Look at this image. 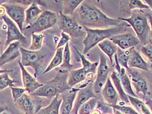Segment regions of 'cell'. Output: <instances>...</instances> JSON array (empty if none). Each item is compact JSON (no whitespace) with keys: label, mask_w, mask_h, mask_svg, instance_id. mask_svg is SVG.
<instances>
[{"label":"cell","mask_w":152,"mask_h":114,"mask_svg":"<svg viewBox=\"0 0 152 114\" xmlns=\"http://www.w3.org/2000/svg\"><path fill=\"white\" fill-rule=\"evenodd\" d=\"M12 3H16L18 5H31L34 2V1L33 0H12V1H10Z\"/></svg>","instance_id":"obj_40"},{"label":"cell","mask_w":152,"mask_h":114,"mask_svg":"<svg viewBox=\"0 0 152 114\" xmlns=\"http://www.w3.org/2000/svg\"><path fill=\"white\" fill-rule=\"evenodd\" d=\"M128 95V94H127ZM129 100L130 103L132 104L137 112L139 114H152L149 107L146 104L144 101L137 97H133L130 95H128Z\"/></svg>","instance_id":"obj_28"},{"label":"cell","mask_w":152,"mask_h":114,"mask_svg":"<svg viewBox=\"0 0 152 114\" xmlns=\"http://www.w3.org/2000/svg\"><path fill=\"white\" fill-rule=\"evenodd\" d=\"M18 65L22 72V78L23 85L27 92L31 94L34 93L36 90L43 86V84H41L36 80L35 78L33 77L26 70L25 67L23 66L20 61H18Z\"/></svg>","instance_id":"obj_17"},{"label":"cell","mask_w":152,"mask_h":114,"mask_svg":"<svg viewBox=\"0 0 152 114\" xmlns=\"http://www.w3.org/2000/svg\"><path fill=\"white\" fill-rule=\"evenodd\" d=\"M31 38V44L28 48V50L31 51L41 50L42 48L44 35L41 33H32Z\"/></svg>","instance_id":"obj_32"},{"label":"cell","mask_w":152,"mask_h":114,"mask_svg":"<svg viewBox=\"0 0 152 114\" xmlns=\"http://www.w3.org/2000/svg\"><path fill=\"white\" fill-rule=\"evenodd\" d=\"M128 73H129L131 76V84H133L136 93L137 94L141 93L144 99L148 92V85L146 80L138 70L131 68Z\"/></svg>","instance_id":"obj_16"},{"label":"cell","mask_w":152,"mask_h":114,"mask_svg":"<svg viewBox=\"0 0 152 114\" xmlns=\"http://www.w3.org/2000/svg\"><path fill=\"white\" fill-rule=\"evenodd\" d=\"M59 29L71 36V37L80 38L86 36L87 33L84 28L82 26L74 16L65 15L61 12L59 15L58 24Z\"/></svg>","instance_id":"obj_7"},{"label":"cell","mask_w":152,"mask_h":114,"mask_svg":"<svg viewBox=\"0 0 152 114\" xmlns=\"http://www.w3.org/2000/svg\"><path fill=\"white\" fill-rule=\"evenodd\" d=\"M64 51V48L63 47L59 48L56 50L54 57H53L52 60L50 61V63H49L47 68H45V70H44L43 73L42 74H44L45 73H48L49 71L54 69V68H55L56 67L59 66V65H61V63H63Z\"/></svg>","instance_id":"obj_30"},{"label":"cell","mask_w":152,"mask_h":114,"mask_svg":"<svg viewBox=\"0 0 152 114\" xmlns=\"http://www.w3.org/2000/svg\"><path fill=\"white\" fill-rule=\"evenodd\" d=\"M118 19L128 23L133 28L137 37L143 46L150 44L151 27L148 16L142 10H133L131 11L130 17L119 18Z\"/></svg>","instance_id":"obj_4"},{"label":"cell","mask_w":152,"mask_h":114,"mask_svg":"<svg viewBox=\"0 0 152 114\" xmlns=\"http://www.w3.org/2000/svg\"><path fill=\"white\" fill-rule=\"evenodd\" d=\"M144 100V102L146 103V105L148 106V107H149L151 112L152 113V99H150V98L147 97V96L144 98V99H143Z\"/></svg>","instance_id":"obj_42"},{"label":"cell","mask_w":152,"mask_h":114,"mask_svg":"<svg viewBox=\"0 0 152 114\" xmlns=\"http://www.w3.org/2000/svg\"><path fill=\"white\" fill-rule=\"evenodd\" d=\"M35 100L28 93H24L15 102L17 109L24 114H36L42 107L41 104H36Z\"/></svg>","instance_id":"obj_11"},{"label":"cell","mask_w":152,"mask_h":114,"mask_svg":"<svg viewBox=\"0 0 152 114\" xmlns=\"http://www.w3.org/2000/svg\"><path fill=\"white\" fill-rule=\"evenodd\" d=\"M113 111H114V114H123L120 112V111H119L116 109L113 108Z\"/></svg>","instance_id":"obj_45"},{"label":"cell","mask_w":152,"mask_h":114,"mask_svg":"<svg viewBox=\"0 0 152 114\" xmlns=\"http://www.w3.org/2000/svg\"><path fill=\"white\" fill-rule=\"evenodd\" d=\"M93 98L97 97L94 89L93 82H91L87 86L82 88L78 92L71 114H78V110L80 107L84 103Z\"/></svg>","instance_id":"obj_12"},{"label":"cell","mask_w":152,"mask_h":114,"mask_svg":"<svg viewBox=\"0 0 152 114\" xmlns=\"http://www.w3.org/2000/svg\"><path fill=\"white\" fill-rule=\"evenodd\" d=\"M70 39H71L70 35H68L67 33H65V32L62 31L61 32V38H60V40H59L57 46H56V50L59 48L63 47L64 45L67 44L69 42V41H70Z\"/></svg>","instance_id":"obj_39"},{"label":"cell","mask_w":152,"mask_h":114,"mask_svg":"<svg viewBox=\"0 0 152 114\" xmlns=\"http://www.w3.org/2000/svg\"><path fill=\"white\" fill-rule=\"evenodd\" d=\"M98 46L108 57L112 66H114L113 57L114 55L117 53L118 46L115 45L113 42H112L109 39H105L104 41L98 44Z\"/></svg>","instance_id":"obj_22"},{"label":"cell","mask_w":152,"mask_h":114,"mask_svg":"<svg viewBox=\"0 0 152 114\" xmlns=\"http://www.w3.org/2000/svg\"><path fill=\"white\" fill-rule=\"evenodd\" d=\"M141 52L145 57H146L148 61H149V68L152 69V45L149 44L147 45H144L142 46Z\"/></svg>","instance_id":"obj_36"},{"label":"cell","mask_w":152,"mask_h":114,"mask_svg":"<svg viewBox=\"0 0 152 114\" xmlns=\"http://www.w3.org/2000/svg\"><path fill=\"white\" fill-rule=\"evenodd\" d=\"M8 73L9 72H7L5 73H1V75H0V89H1V91L5 89L7 87H15V84L17 82V81L10 78Z\"/></svg>","instance_id":"obj_35"},{"label":"cell","mask_w":152,"mask_h":114,"mask_svg":"<svg viewBox=\"0 0 152 114\" xmlns=\"http://www.w3.org/2000/svg\"><path fill=\"white\" fill-rule=\"evenodd\" d=\"M110 72V68L107 64V60L104 55H100L99 65L97 68L96 79L94 84V89L95 93H100L103 89L104 85L107 81Z\"/></svg>","instance_id":"obj_10"},{"label":"cell","mask_w":152,"mask_h":114,"mask_svg":"<svg viewBox=\"0 0 152 114\" xmlns=\"http://www.w3.org/2000/svg\"><path fill=\"white\" fill-rule=\"evenodd\" d=\"M146 14L148 16V20H149V23H150V27H151V34H150V44L152 45V13L148 12H146Z\"/></svg>","instance_id":"obj_41"},{"label":"cell","mask_w":152,"mask_h":114,"mask_svg":"<svg viewBox=\"0 0 152 114\" xmlns=\"http://www.w3.org/2000/svg\"><path fill=\"white\" fill-rule=\"evenodd\" d=\"M118 73L119 76H120L121 86L123 87V89L126 94L131 97L138 98L136 93H134L133 88H132L131 81L128 75L127 74L126 72H125V68L121 67V70L120 72H118Z\"/></svg>","instance_id":"obj_25"},{"label":"cell","mask_w":152,"mask_h":114,"mask_svg":"<svg viewBox=\"0 0 152 114\" xmlns=\"http://www.w3.org/2000/svg\"><path fill=\"white\" fill-rule=\"evenodd\" d=\"M1 7L5 9L7 15L12 21H15L18 26L20 30L23 33V25L26 21L25 7L12 3L10 1H5L1 3Z\"/></svg>","instance_id":"obj_8"},{"label":"cell","mask_w":152,"mask_h":114,"mask_svg":"<svg viewBox=\"0 0 152 114\" xmlns=\"http://www.w3.org/2000/svg\"><path fill=\"white\" fill-rule=\"evenodd\" d=\"M130 27L131 25L128 23L124 21L120 25L107 29H90L84 27L87 35L82 41L84 46L82 54H87L91 49L105 39H109L113 36L125 33Z\"/></svg>","instance_id":"obj_2"},{"label":"cell","mask_w":152,"mask_h":114,"mask_svg":"<svg viewBox=\"0 0 152 114\" xmlns=\"http://www.w3.org/2000/svg\"><path fill=\"white\" fill-rule=\"evenodd\" d=\"M91 114H102V113L100 112L99 110L98 109H95L93 112H91Z\"/></svg>","instance_id":"obj_44"},{"label":"cell","mask_w":152,"mask_h":114,"mask_svg":"<svg viewBox=\"0 0 152 114\" xmlns=\"http://www.w3.org/2000/svg\"><path fill=\"white\" fill-rule=\"evenodd\" d=\"M73 65L71 63V52L69 48V42L65 45L64 51V58H63V63L60 66V69L70 71Z\"/></svg>","instance_id":"obj_34"},{"label":"cell","mask_w":152,"mask_h":114,"mask_svg":"<svg viewBox=\"0 0 152 114\" xmlns=\"http://www.w3.org/2000/svg\"><path fill=\"white\" fill-rule=\"evenodd\" d=\"M82 26L90 29H107L120 25L123 21L108 17L97 7L84 1L77 9Z\"/></svg>","instance_id":"obj_1"},{"label":"cell","mask_w":152,"mask_h":114,"mask_svg":"<svg viewBox=\"0 0 152 114\" xmlns=\"http://www.w3.org/2000/svg\"><path fill=\"white\" fill-rule=\"evenodd\" d=\"M11 89L12 91V95L13 102H14V103L25 93L26 91H27L25 88L16 87H11Z\"/></svg>","instance_id":"obj_37"},{"label":"cell","mask_w":152,"mask_h":114,"mask_svg":"<svg viewBox=\"0 0 152 114\" xmlns=\"http://www.w3.org/2000/svg\"><path fill=\"white\" fill-rule=\"evenodd\" d=\"M113 108L116 109L123 113V114H139L136 110L133 109L131 106H121V105H115L112 106Z\"/></svg>","instance_id":"obj_38"},{"label":"cell","mask_w":152,"mask_h":114,"mask_svg":"<svg viewBox=\"0 0 152 114\" xmlns=\"http://www.w3.org/2000/svg\"><path fill=\"white\" fill-rule=\"evenodd\" d=\"M84 1L82 0H65L62 1V10L63 14L68 16H72L73 12L81 5Z\"/></svg>","instance_id":"obj_29"},{"label":"cell","mask_w":152,"mask_h":114,"mask_svg":"<svg viewBox=\"0 0 152 114\" xmlns=\"http://www.w3.org/2000/svg\"><path fill=\"white\" fill-rule=\"evenodd\" d=\"M128 66L130 68H136L145 71L149 70V65L134 48H131V54L129 60L128 62Z\"/></svg>","instance_id":"obj_21"},{"label":"cell","mask_w":152,"mask_h":114,"mask_svg":"<svg viewBox=\"0 0 152 114\" xmlns=\"http://www.w3.org/2000/svg\"><path fill=\"white\" fill-rule=\"evenodd\" d=\"M20 62L23 66L30 67L34 70V77L37 78L45 68L47 62L52 57V52L42 48L39 51H31L21 47Z\"/></svg>","instance_id":"obj_5"},{"label":"cell","mask_w":152,"mask_h":114,"mask_svg":"<svg viewBox=\"0 0 152 114\" xmlns=\"http://www.w3.org/2000/svg\"><path fill=\"white\" fill-rule=\"evenodd\" d=\"M96 79V78L91 76L86 70L83 67L77 70H72L69 72L67 83L69 86L71 88L73 87L75 85L87 80L88 84L93 82L94 80Z\"/></svg>","instance_id":"obj_15"},{"label":"cell","mask_w":152,"mask_h":114,"mask_svg":"<svg viewBox=\"0 0 152 114\" xmlns=\"http://www.w3.org/2000/svg\"><path fill=\"white\" fill-rule=\"evenodd\" d=\"M97 98H93L84 103L78 110V114H91L98 104Z\"/></svg>","instance_id":"obj_33"},{"label":"cell","mask_w":152,"mask_h":114,"mask_svg":"<svg viewBox=\"0 0 152 114\" xmlns=\"http://www.w3.org/2000/svg\"><path fill=\"white\" fill-rule=\"evenodd\" d=\"M101 94L106 102L111 106L117 105L119 100L120 99L118 91L112 84L110 78H108L107 83L101 91Z\"/></svg>","instance_id":"obj_19"},{"label":"cell","mask_w":152,"mask_h":114,"mask_svg":"<svg viewBox=\"0 0 152 114\" xmlns=\"http://www.w3.org/2000/svg\"><path fill=\"white\" fill-rule=\"evenodd\" d=\"M59 16L56 12L48 10H44L35 22L31 25L26 26L23 29L24 31H31L32 33H41L46 29L54 28L58 24Z\"/></svg>","instance_id":"obj_6"},{"label":"cell","mask_w":152,"mask_h":114,"mask_svg":"<svg viewBox=\"0 0 152 114\" xmlns=\"http://www.w3.org/2000/svg\"><path fill=\"white\" fill-rule=\"evenodd\" d=\"M38 5L47 7V3L44 1H34L26 11L25 24L27 26L31 25L33 23L37 20L39 16L43 12V10L39 8Z\"/></svg>","instance_id":"obj_20"},{"label":"cell","mask_w":152,"mask_h":114,"mask_svg":"<svg viewBox=\"0 0 152 114\" xmlns=\"http://www.w3.org/2000/svg\"><path fill=\"white\" fill-rule=\"evenodd\" d=\"M121 9L125 12L131 11L133 9H150L149 6L143 3L139 0H129V1H121Z\"/></svg>","instance_id":"obj_26"},{"label":"cell","mask_w":152,"mask_h":114,"mask_svg":"<svg viewBox=\"0 0 152 114\" xmlns=\"http://www.w3.org/2000/svg\"><path fill=\"white\" fill-rule=\"evenodd\" d=\"M110 78L112 81V82L114 84V86L115 88V89H116L118 91L119 96H120V100L121 101H123L124 103H127V104L129 103L130 102H129V100L128 95L126 94V93L125 92L123 89V87L121 86L120 76H119V74L116 70L112 72V73L110 74Z\"/></svg>","instance_id":"obj_24"},{"label":"cell","mask_w":152,"mask_h":114,"mask_svg":"<svg viewBox=\"0 0 152 114\" xmlns=\"http://www.w3.org/2000/svg\"><path fill=\"white\" fill-rule=\"evenodd\" d=\"M21 43L19 41L13 42L6 48V50L1 55L0 59V65L2 67L7 63H10L13 60L21 55L20 49L22 47Z\"/></svg>","instance_id":"obj_18"},{"label":"cell","mask_w":152,"mask_h":114,"mask_svg":"<svg viewBox=\"0 0 152 114\" xmlns=\"http://www.w3.org/2000/svg\"><path fill=\"white\" fill-rule=\"evenodd\" d=\"M76 52H77V54H78L79 57H80L81 62L82 64V67L85 68L88 73L90 74L91 76L95 77V75L97 74V68H98V65H99V62H95V63H91L90 61H88L86 57L84 55V54H82L80 53V52L78 51L77 49L75 48Z\"/></svg>","instance_id":"obj_27"},{"label":"cell","mask_w":152,"mask_h":114,"mask_svg":"<svg viewBox=\"0 0 152 114\" xmlns=\"http://www.w3.org/2000/svg\"><path fill=\"white\" fill-rule=\"evenodd\" d=\"M80 89V88L72 87L59 94V97L62 99L59 114H71L72 110L73 108L76 97Z\"/></svg>","instance_id":"obj_14"},{"label":"cell","mask_w":152,"mask_h":114,"mask_svg":"<svg viewBox=\"0 0 152 114\" xmlns=\"http://www.w3.org/2000/svg\"><path fill=\"white\" fill-rule=\"evenodd\" d=\"M109 40L113 42L115 45L118 46V47L123 50L134 48L140 43L138 38L131 33H125L113 36L109 38Z\"/></svg>","instance_id":"obj_13"},{"label":"cell","mask_w":152,"mask_h":114,"mask_svg":"<svg viewBox=\"0 0 152 114\" xmlns=\"http://www.w3.org/2000/svg\"><path fill=\"white\" fill-rule=\"evenodd\" d=\"M61 103L62 99L59 95L56 97L47 106L42 107L36 114H59Z\"/></svg>","instance_id":"obj_23"},{"label":"cell","mask_w":152,"mask_h":114,"mask_svg":"<svg viewBox=\"0 0 152 114\" xmlns=\"http://www.w3.org/2000/svg\"><path fill=\"white\" fill-rule=\"evenodd\" d=\"M69 71L59 69L52 80L46 81L43 86L39 88L30 95L37 97L53 99L71 88L67 83Z\"/></svg>","instance_id":"obj_3"},{"label":"cell","mask_w":152,"mask_h":114,"mask_svg":"<svg viewBox=\"0 0 152 114\" xmlns=\"http://www.w3.org/2000/svg\"><path fill=\"white\" fill-rule=\"evenodd\" d=\"M1 18L4 22L7 28V40L5 44V47H8L12 41H19L22 44H26L27 39L24 35L20 30V29L15 24V23L10 18L8 15H3L1 16Z\"/></svg>","instance_id":"obj_9"},{"label":"cell","mask_w":152,"mask_h":114,"mask_svg":"<svg viewBox=\"0 0 152 114\" xmlns=\"http://www.w3.org/2000/svg\"><path fill=\"white\" fill-rule=\"evenodd\" d=\"M144 2L149 6V7L152 10V0H146Z\"/></svg>","instance_id":"obj_43"},{"label":"cell","mask_w":152,"mask_h":114,"mask_svg":"<svg viewBox=\"0 0 152 114\" xmlns=\"http://www.w3.org/2000/svg\"><path fill=\"white\" fill-rule=\"evenodd\" d=\"M130 54H131V48L127 50H123L119 47L118 48L116 55H117L119 63H120L121 67L125 68L127 71H129V70L131 69V68L128 66V62H129V60Z\"/></svg>","instance_id":"obj_31"}]
</instances>
